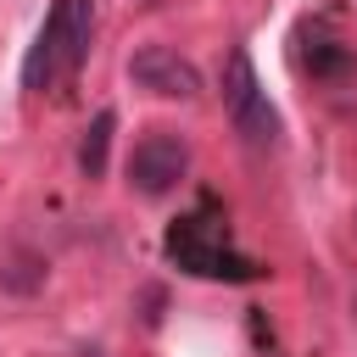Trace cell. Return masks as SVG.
<instances>
[{
    "mask_svg": "<svg viewBox=\"0 0 357 357\" xmlns=\"http://www.w3.org/2000/svg\"><path fill=\"white\" fill-rule=\"evenodd\" d=\"M84 50H89V0H67V61H61V73H73L84 61Z\"/></svg>",
    "mask_w": 357,
    "mask_h": 357,
    "instance_id": "obj_8",
    "label": "cell"
},
{
    "mask_svg": "<svg viewBox=\"0 0 357 357\" xmlns=\"http://www.w3.org/2000/svg\"><path fill=\"white\" fill-rule=\"evenodd\" d=\"M61 61H67V0L50 6V17H45V28H39V39H33L28 61H22V84L28 89H45Z\"/></svg>",
    "mask_w": 357,
    "mask_h": 357,
    "instance_id": "obj_5",
    "label": "cell"
},
{
    "mask_svg": "<svg viewBox=\"0 0 357 357\" xmlns=\"http://www.w3.org/2000/svg\"><path fill=\"white\" fill-rule=\"evenodd\" d=\"M128 78L151 95H167V100H190L201 95V73L173 50V45H139L128 56Z\"/></svg>",
    "mask_w": 357,
    "mask_h": 357,
    "instance_id": "obj_4",
    "label": "cell"
},
{
    "mask_svg": "<svg viewBox=\"0 0 357 357\" xmlns=\"http://www.w3.org/2000/svg\"><path fill=\"white\" fill-rule=\"evenodd\" d=\"M112 128H117V117H112V112H95V123L84 128V145H78V167H84L89 178H100V173H106V145H112Z\"/></svg>",
    "mask_w": 357,
    "mask_h": 357,
    "instance_id": "obj_7",
    "label": "cell"
},
{
    "mask_svg": "<svg viewBox=\"0 0 357 357\" xmlns=\"http://www.w3.org/2000/svg\"><path fill=\"white\" fill-rule=\"evenodd\" d=\"M301 67L312 73V78H324V84H340V78H351L357 73V50L346 45V39H307L301 45Z\"/></svg>",
    "mask_w": 357,
    "mask_h": 357,
    "instance_id": "obj_6",
    "label": "cell"
},
{
    "mask_svg": "<svg viewBox=\"0 0 357 357\" xmlns=\"http://www.w3.org/2000/svg\"><path fill=\"white\" fill-rule=\"evenodd\" d=\"M167 257H173L184 273H195V279L251 284V279L262 273L251 257H240V251L229 245V234H223L206 212H184V218H173V223H167Z\"/></svg>",
    "mask_w": 357,
    "mask_h": 357,
    "instance_id": "obj_1",
    "label": "cell"
},
{
    "mask_svg": "<svg viewBox=\"0 0 357 357\" xmlns=\"http://www.w3.org/2000/svg\"><path fill=\"white\" fill-rule=\"evenodd\" d=\"M190 173V145L178 139V134H167V128H156V134H145L134 151H128V184L139 190V195H167V190H178V178Z\"/></svg>",
    "mask_w": 357,
    "mask_h": 357,
    "instance_id": "obj_3",
    "label": "cell"
},
{
    "mask_svg": "<svg viewBox=\"0 0 357 357\" xmlns=\"http://www.w3.org/2000/svg\"><path fill=\"white\" fill-rule=\"evenodd\" d=\"M223 106H229L234 128H240L251 145H273L279 112L268 106V89L257 84V67H251L245 50H229V61H223Z\"/></svg>",
    "mask_w": 357,
    "mask_h": 357,
    "instance_id": "obj_2",
    "label": "cell"
}]
</instances>
